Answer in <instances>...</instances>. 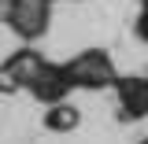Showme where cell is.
<instances>
[{"instance_id": "1", "label": "cell", "mask_w": 148, "mask_h": 144, "mask_svg": "<svg viewBox=\"0 0 148 144\" xmlns=\"http://www.w3.org/2000/svg\"><path fill=\"white\" fill-rule=\"evenodd\" d=\"M52 8H56V0H8L4 22H8V30H11L18 41L34 44V41H41V37L48 33V26H52Z\"/></svg>"}, {"instance_id": "4", "label": "cell", "mask_w": 148, "mask_h": 144, "mask_svg": "<svg viewBox=\"0 0 148 144\" xmlns=\"http://www.w3.org/2000/svg\"><path fill=\"white\" fill-rule=\"evenodd\" d=\"M26 92L34 96L37 104H59V100H67L74 92V85H71V74H67V63H41L37 67V74L30 78V85H26Z\"/></svg>"}, {"instance_id": "5", "label": "cell", "mask_w": 148, "mask_h": 144, "mask_svg": "<svg viewBox=\"0 0 148 144\" xmlns=\"http://www.w3.org/2000/svg\"><path fill=\"white\" fill-rule=\"evenodd\" d=\"M115 92H119V118L122 122H137L148 115V78H141V74L115 78Z\"/></svg>"}, {"instance_id": "9", "label": "cell", "mask_w": 148, "mask_h": 144, "mask_svg": "<svg viewBox=\"0 0 148 144\" xmlns=\"http://www.w3.org/2000/svg\"><path fill=\"white\" fill-rule=\"evenodd\" d=\"M145 4H148V0H145Z\"/></svg>"}, {"instance_id": "7", "label": "cell", "mask_w": 148, "mask_h": 144, "mask_svg": "<svg viewBox=\"0 0 148 144\" xmlns=\"http://www.w3.org/2000/svg\"><path fill=\"white\" fill-rule=\"evenodd\" d=\"M133 30H137V37H141V41H148V4H145V11L137 15V26H133Z\"/></svg>"}, {"instance_id": "8", "label": "cell", "mask_w": 148, "mask_h": 144, "mask_svg": "<svg viewBox=\"0 0 148 144\" xmlns=\"http://www.w3.org/2000/svg\"><path fill=\"white\" fill-rule=\"evenodd\" d=\"M141 144H148V137H145V141H141Z\"/></svg>"}, {"instance_id": "2", "label": "cell", "mask_w": 148, "mask_h": 144, "mask_svg": "<svg viewBox=\"0 0 148 144\" xmlns=\"http://www.w3.org/2000/svg\"><path fill=\"white\" fill-rule=\"evenodd\" d=\"M67 74H71V85L74 89H108L115 85V63H111V55L104 48H85V52H78L74 59H67Z\"/></svg>"}, {"instance_id": "3", "label": "cell", "mask_w": 148, "mask_h": 144, "mask_svg": "<svg viewBox=\"0 0 148 144\" xmlns=\"http://www.w3.org/2000/svg\"><path fill=\"white\" fill-rule=\"evenodd\" d=\"M45 63V55L37 52L34 44H22L0 63V96H15V92H26L30 78L37 74V67Z\"/></svg>"}, {"instance_id": "6", "label": "cell", "mask_w": 148, "mask_h": 144, "mask_svg": "<svg viewBox=\"0 0 148 144\" xmlns=\"http://www.w3.org/2000/svg\"><path fill=\"white\" fill-rule=\"evenodd\" d=\"M78 122H82V111L74 107V104H67V100L48 104L45 118H41V126L48 129V133H74V129H78Z\"/></svg>"}]
</instances>
